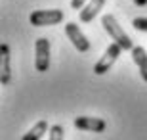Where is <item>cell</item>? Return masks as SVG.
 Segmentation results:
<instances>
[{
    "label": "cell",
    "instance_id": "6da1fadb",
    "mask_svg": "<svg viewBox=\"0 0 147 140\" xmlns=\"http://www.w3.org/2000/svg\"><path fill=\"white\" fill-rule=\"evenodd\" d=\"M101 25H103V29L107 31V35L113 38V42H117L122 50H132V48H134L132 38L128 37V35L124 33V29L119 25V21L115 19V16L105 14V16L101 17Z\"/></svg>",
    "mask_w": 147,
    "mask_h": 140
},
{
    "label": "cell",
    "instance_id": "7a4b0ae2",
    "mask_svg": "<svg viewBox=\"0 0 147 140\" xmlns=\"http://www.w3.org/2000/svg\"><path fill=\"white\" fill-rule=\"evenodd\" d=\"M29 21L34 27H50L63 21V10H34L29 16Z\"/></svg>",
    "mask_w": 147,
    "mask_h": 140
},
{
    "label": "cell",
    "instance_id": "3957f363",
    "mask_svg": "<svg viewBox=\"0 0 147 140\" xmlns=\"http://www.w3.org/2000/svg\"><path fill=\"white\" fill-rule=\"evenodd\" d=\"M120 52H122V48H120L119 44L111 42L109 46H107V50H105V54L101 56V59L94 65V73H96V75H105V73L115 65V61L119 59Z\"/></svg>",
    "mask_w": 147,
    "mask_h": 140
},
{
    "label": "cell",
    "instance_id": "277c9868",
    "mask_svg": "<svg viewBox=\"0 0 147 140\" xmlns=\"http://www.w3.org/2000/svg\"><path fill=\"white\" fill-rule=\"evenodd\" d=\"M34 52H36V56H34V69L38 73L48 71V67H50V40L48 38H44V37L38 38L34 42Z\"/></svg>",
    "mask_w": 147,
    "mask_h": 140
},
{
    "label": "cell",
    "instance_id": "5b68a950",
    "mask_svg": "<svg viewBox=\"0 0 147 140\" xmlns=\"http://www.w3.org/2000/svg\"><path fill=\"white\" fill-rule=\"evenodd\" d=\"M65 35H67V38L73 42V46H75L78 52H88L90 50V40L86 38V35L80 31V27L76 25L75 21H69V23H65Z\"/></svg>",
    "mask_w": 147,
    "mask_h": 140
},
{
    "label": "cell",
    "instance_id": "8992f818",
    "mask_svg": "<svg viewBox=\"0 0 147 140\" xmlns=\"http://www.w3.org/2000/svg\"><path fill=\"white\" fill-rule=\"evenodd\" d=\"M11 81V56L10 46L0 44V83L2 86H8Z\"/></svg>",
    "mask_w": 147,
    "mask_h": 140
},
{
    "label": "cell",
    "instance_id": "52a82bcc",
    "mask_svg": "<svg viewBox=\"0 0 147 140\" xmlns=\"http://www.w3.org/2000/svg\"><path fill=\"white\" fill-rule=\"evenodd\" d=\"M75 127L78 130H92V132H103L107 129V123H105L101 117H86V115H82V117H75Z\"/></svg>",
    "mask_w": 147,
    "mask_h": 140
},
{
    "label": "cell",
    "instance_id": "ba28073f",
    "mask_svg": "<svg viewBox=\"0 0 147 140\" xmlns=\"http://www.w3.org/2000/svg\"><path fill=\"white\" fill-rule=\"evenodd\" d=\"M103 6H105V0H90V2L80 10V21L82 23L94 21V17L99 14V10H101Z\"/></svg>",
    "mask_w": 147,
    "mask_h": 140
},
{
    "label": "cell",
    "instance_id": "9c48e42d",
    "mask_svg": "<svg viewBox=\"0 0 147 140\" xmlns=\"http://www.w3.org/2000/svg\"><path fill=\"white\" fill-rule=\"evenodd\" d=\"M132 59L138 65L142 79L147 83V52H145V48L143 46H134L132 48Z\"/></svg>",
    "mask_w": 147,
    "mask_h": 140
},
{
    "label": "cell",
    "instance_id": "30bf717a",
    "mask_svg": "<svg viewBox=\"0 0 147 140\" xmlns=\"http://www.w3.org/2000/svg\"><path fill=\"white\" fill-rule=\"evenodd\" d=\"M50 130V127H48V121H44V119H40L36 125H34L33 129L29 130V132H25L23 135V138L21 140H40L46 132Z\"/></svg>",
    "mask_w": 147,
    "mask_h": 140
},
{
    "label": "cell",
    "instance_id": "8fae6325",
    "mask_svg": "<svg viewBox=\"0 0 147 140\" xmlns=\"http://www.w3.org/2000/svg\"><path fill=\"white\" fill-rule=\"evenodd\" d=\"M63 132H65V130H63V127H61V125H52V127H50V140H63Z\"/></svg>",
    "mask_w": 147,
    "mask_h": 140
},
{
    "label": "cell",
    "instance_id": "7c38bea8",
    "mask_svg": "<svg viewBox=\"0 0 147 140\" xmlns=\"http://www.w3.org/2000/svg\"><path fill=\"white\" fill-rule=\"evenodd\" d=\"M132 25H134V29H138V31L147 33V17H136V19L132 21Z\"/></svg>",
    "mask_w": 147,
    "mask_h": 140
},
{
    "label": "cell",
    "instance_id": "4fadbf2b",
    "mask_svg": "<svg viewBox=\"0 0 147 140\" xmlns=\"http://www.w3.org/2000/svg\"><path fill=\"white\" fill-rule=\"evenodd\" d=\"M84 4H86V0H71V8L73 10H82Z\"/></svg>",
    "mask_w": 147,
    "mask_h": 140
},
{
    "label": "cell",
    "instance_id": "5bb4252c",
    "mask_svg": "<svg viewBox=\"0 0 147 140\" xmlns=\"http://www.w3.org/2000/svg\"><path fill=\"white\" fill-rule=\"evenodd\" d=\"M136 6H147V0H134Z\"/></svg>",
    "mask_w": 147,
    "mask_h": 140
}]
</instances>
